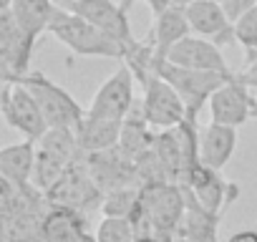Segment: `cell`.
<instances>
[{"instance_id": "6da1fadb", "label": "cell", "mask_w": 257, "mask_h": 242, "mask_svg": "<svg viewBox=\"0 0 257 242\" xmlns=\"http://www.w3.org/2000/svg\"><path fill=\"white\" fill-rule=\"evenodd\" d=\"M187 212V197L182 184L162 182L142 187V202L132 217L137 234H154L164 242L179 237V227Z\"/></svg>"}, {"instance_id": "7a4b0ae2", "label": "cell", "mask_w": 257, "mask_h": 242, "mask_svg": "<svg viewBox=\"0 0 257 242\" xmlns=\"http://www.w3.org/2000/svg\"><path fill=\"white\" fill-rule=\"evenodd\" d=\"M48 33L61 41L66 48H71L76 56H86V58H118L123 61L126 48L111 38L108 33H103L101 28H96L93 23H88L86 18L66 11V8H56V16L51 21Z\"/></svg>"}, {"instance_id": "3957f363", "label": "cell", "mask_w": 257, "mask_h": 242, "mask_svg": "<svg viewBox=\"0 0 257 242\" xmlns=\"http://www.w3.org/2000/svg\"><path fill=\"white\" fill-rule=\"evenodd\" d=\"M18 83H23L38 101L46 121L51 129H78V124L83 121L86 111L81 108V103L58 83H53L46 73L41 71H31L21 78H16Z\"/></svg>"}, {"instance_id": "277c9868", "label": "cell", "mask_w": 257, "mask_h": 242, "mask_svg": "<svg viewBox=\"0 0 257 242\" xmlns=\"http://www.w3.org/2000/svg\"><path fill=\"white\" fill-rule=\"evenodd\" d=\"M157 73L182 96L184 106H187V116L197 118L199 108L204 103H209L212 93L224 86L229 78L234 76H224V73H214V71H197V68H184V66H177L172 61H157Z\"/></svg>"}, {"instance_id": "5b68a950", "label": "cell", "mask_w": 257, "mask_h": 242, "mask_svg": "<svg viewBox=\"0 0 257 242\" xmlns=\"http://www.w3.org/2000/svg\"><path fill=\"white\" fill-rule=\"evenodd\" d=\"M0 111H3V118L8 121V127L21 132L31 142H41L43 134L51 129L36 96L18 81H3Z\"/></svg>"}, {"instance_id": "8992f818", "label": "cell", "mask_w": 257, "mask_h": 242, "mask_svg": "<svg viewBox=\"0 0 257 242\" xmlns=\"http://www.w3.org/2000/svg\"><path fill=\"white\" fill-rule=\"evenodd\" d=\"M132 3L134 0H126L121 6L113 3V0H61L58 6L86 18L88 23L108 33L111 38H116L123 48H128L132 43H137L132 33V23H128V6Z\"/></svg>"}, {"instance_id": "52a82bcc", "label": "cell", "mask_w": 257, "mask_h": 242, "mask_svg": "<svg viewBox=\"0 0 257 242\" xmlns=\"http://www.w3.org/2000/svg\"><path fill=\"white\" fill-rule=\"evenodd\" d=\"M177 184H182L184 192H187L194 202H199L204 209H209V212H214V214H224L227 207H229V204L237 199V194H239V187H237L234 182L222 179L219 169H212V167H207V164H202V162L194 164L192 169H187L184 177H182Z\"/></svg>"}, {"instance_id": "ba28073f", "label": "cell", "mask_w": 257, "mask_h": 242, "mask_svg": "<svg viewBox=\"0 0 257 242\" xmlns=\"http://www.w3.org/2000/svg\"><path fill=\"white\" fill-rule=\"evenodd\" d=\"M46 199L51 202V207H71V209H91V207H101L103 202V189L98 187V182L91 177L86 159L73 162L66 174L46 192Z\"/></svg>"}, {"instance_id": "9c48e42d", "label": "cell", "mask_w": 257, "mask_h": 242, "mask_svg": "<svg viewBox=\"0 0 257 242\" xmlns=\"http://www.w3.org/2000/svg\"><path fill=\"white\" fill-rule=\"evenodd\" d=\"M134 71L126 63H121L93 93L91 106L86 113L98 116V118H111V121H126V116L132 113V108L137 106L134 98Z\"/></svg>"}, {"instance_id": "30bf717a", "label": "cell", "mask_w": 257, "mask_h": 242, "mask_svg": "<svg viewBox=\"0 0 257 242\" xmlns=\"http://www.w3.org/2000/svg\"><path fill=\"white\" fill-rule=\"evenodd\" d=\"M144 96H142V111L149 121V127L164 132V129H174L187 118V106L182 101V96L159 76L154 73L152 78H147L142 83Z\"/></svg>"}, {"instance_id": "8fae6325", "label": "cell", "mask_w": 257, "mask_h": 242, "mask_svg": "<svg viewBox=\"0 0 257 242\" xmlns=\"http://www.w3.org/2000/svg\"><path fill=\"white\" fill-rule=\"evenodd\" d=\"M184 13L194 36L209 38L217 46H229L237 41L234 23L229 21L224 6L217 0H189L184 6Z\"/></svg>"}, {"instance_id": "7c38bea8", "label": "cell", "mask_w": 257, "mask_h": 242, "mask_svg": "<svg viewBox=\"0 0 257 242\" xmlns=\"http://www.w3.org/2000/svg\"><path fill=\"white\" fill-rule=\"evenodd\" d=\"M209 113L214 124L224 127H242L252 116V88L239 78H229L224 86H219L209 98Z\"/></svg>"}, {"instance_id": "4fadbf2b", "label": "cell", "mask_w": 257, "mask_h": 242, "mask_svg": "<svg viewBox=\"0 0 257 242\" xmlns=\"http://www.w3.org/2000/svg\"><path fill=\"white\" fill-rule=\"evenodd\" d=\"M167 61L184 66V68H197V71H214V73H224V76H234L222 56V48L217 43H212L209 38L202 36H187L182 38L167 56Z\"/></svg>"}, {"instance_id": "5bb4252c", "label": "cell", "mask_w": 257, "mask_h": 242, "mask_svg": "<svg viewBox=\"0 0 257 242\" xmlns=\"http://www.w3.org/2000/svg\"><path fill=\"white\" fill-rule=\"evenodd\" d=\"M187 36H192V26L187 21L184 6L179 8L177 3H172L167 11H162L159 16H154V28L149 33V41L154 43L157 61H164L169 56V51L182 38H187Z\"/></svg>"}, {"instance_id": "9a60e30c", "label": "cell", "mask_w": 257, "mask_h": 242, "mask_svg": "<svg viewBox=\"0 0 257 242\" xmlns=\"http://www.w3.org/2000/svg\"><path fill=\"white\" fill-rule=\"evenodd\" d=\"M237 149V129L224 124H209L199 134V162L212 169H224Z\"/></svg>"}, {"instance_id": "2e32d148", "label": "cell", "mask_w": 257, "mask_h": 242, "mask_svg": "<svg viewBox=\"0 0 257 242\" xmlns=\"http://www.w3.org/2000/svg\"><path fill=\"white\" fill-rule=\"evenodd\" d=\"M56 8L53 0H13L11 6V13L18 23V28L23 31L26 41L36 48V41L48 33L51 28V21L56 16Z\"/></svg>"}, {"instance_id": "e0dca14e", "label": "cell", "mask_w": 257, "mask_h": 242, "mask_svg": "<svg viewBox=\"0 0 257 242\" xmlns=\"http://www.w3.org/2000/svg\"><path fill=\"white\" fill-rule=\"evenodd\" d=\"M36 157H38V142L31 139L3 147L0 149V177L16 184H33Z\"/></svg>"}, {"instance_id": "ac0fdd59", "label": "cell", "mask_w": 257, "mask_h": 242, "mask_svg": "<svg viewBox=\"0 0 257 242\" xmlns=\"http://www.w3.org/2000/svg\"><path fill=\"white\" fill-rule=\"evenodd\" d=\"M121 129H123V121H111V118H98V116L86 113L76 134H78V144L83 154H96V152L118 147Z\"/></svg>"}, {"instance_id": "d6986e66", "label": "cell", "mask_w": 257, "mask_h": 242, "mask_svg": "<svg viewBox=\"0 0 257 242\" xmlns=\"http://www.w3.org/2000/svg\"><path fill=\"white\" fill-rule=\"evenodd\" d=\"M86 232V217L71 207H51L43 217L41 242H78Z\"/></svg>"}, {"instance_id": "ffe728a7", "label": "cell", "mask_w": 257, "mask_h": 242, "mask_svg": "<svg viewBox=\"0 0 257 242\" xmlns=\"http://www.w3.org/2000/svg\"><path fill=\"white\" fill-rule=\"evenodd\" d=\"M184 197H187V212H184V219L179 227V237H187L189 242H217V229H219V222L224 214H214V212L204 209L187 192H184Z\"/></svg>"}, {"instance_id": "44dd1931", "label": "cell", "mask_w": 257, "mask_h": 242, "mask_svg": "<svg viewBox=\"0 0 257 242\" xmlns=\"http://www.w3.org/2000/svg\"><path fill=\"white\" fill-rule=\"evenodd\" d=\"M139 202H142V187H137V184L116 187V189L103 192L101 212H103V217H128L132 219L139 209Z\"/></svg>"}, {"instance_id": "7402d4cb", "label": "cell", "mask_w": 257, "mask_h": 242, "mask_svg": "<svg viewBox=\"0 0 257 242\" xmlns=\"http://www.w3.org/2000/svg\"><path fill=\"white\" fill-rule=\"evenodd\" d=\"M73 162L48 152V149H41L38 147V157H36V174H33V187L41 189L43 194L66 174V169L71 167Z\"/></svg>"}, {"instance_id": "603a6c76", "label": "cell", "mask_w": 257, "mask_h": 242, "mask_svg": "<svg viewBox=\"0 0 257 242\" xmlns=\"http://www.w3.org/2000/svg\"><path fill=\"white\" fill-rule=\"evenodd\" d=\"M96 237L98 242H134L139 234L128 217H103L96 227Z\"/></svg>"}, {"instance_id": "cb8c5ba5", "label": "cell", "mask_w": 257, "mask_h": 242, "mask_svg": "<svg viewBox=\"0 0 257 242\" xmlns=\"http://www.w3.org/2000/svg\"><path fill=\"white\" fill-rule=\"evenodd\" d=\"M234 36L237 43H242V48L247 51L249 61H254L257 58V6L234 23Z\"/></svg>"}, {"instance_id": "d4e9b609", "label": "cell", "mask_w": 257, "mask_h": 242, "mask_svg": "<svg viewBox=\"0 0 257 242\" xmlns=\"http://www.w3.org/2000/svg\"><path fill=\"white\" fill-rule=\"evenodd\" d=\"M257 6V0H227L224 3V11H227V16H229V21L232 23H237L247 11H252Z\"/></svg>"}, {"instance_id": "484cf974", "label": "cell", "mask_w": 257, "mask_h": 242, "mask_svg": "<svg viewBox=\"0 0 257 242\" xmlns=\"http://www.w3.org/2000/svg\"><path fill=\"white\" fill-rule=\"evenodd\" d=\"M227 242H257V229H239Z\"/></svg>"}, {"instance_id": "4316f807", "label": "cell", "mask_w": 257, "mask_h": 242, "mask_svg": "<svg viewBox=\"0 0 257 242\" xmlns=\"http://www.w3.org/2000/svg\"><path fill=\"white\" fill-rule=\"evenodd\" d=\"M147 3L152 6V11H154V16H159L162 11H167L172 3H174V0H147Z\"/></svg>"}, {"instance_id": "83f0119b", "label": "cell", "mask_w": 257, "mask_h": 242, "mask_svg": "<svg viewBox=\"0 0 257 242\" xmlns=\"http://www.w3.org/2000/svg\"><path fill=\"white\" fill-rule=\"evenodd\" d=\"M134 242H164V239H159V237H154V234H139Z\"/></svg>"}, {"instance_id": "f1b7e54d", "label": "cell", "mask_w": 257, "mask_h": 242, "mask_svg": "<svg viewBox=\"0 0 257 242\" xmlns=\"http://www.w3.org/2000/svg\"><path fill=\"white\" fill-rule=\"evenodd\" d=\"M78 242H98V237H96V234H88V232H83V234L78 237Z\"/></svg>"}, {"instance_id": "f546056e", "label": "cell", "mask_w": 257, "mask_h": 242, "mask_svg": "<svg viewBox=\"0 0 257 242\" xmlns=\"http://www.w3.org/2000/svg\"><path fill=\"white\" fill-rule=\"evenodd\" d=\"M252 116L257 118V86L252 88Z\"/></svg>"}, {"instance_id": "4dcf8cb0", "label": "cell", "mask_w": 257, "mask_h": 242, "mask_svg": "<svg viewBox=\"0 0 257 242\" xmlns=\"http://www.w3.org/2000/svg\"><path fill=\"white\" fill-rule=\"evenodd\" d=\"M169 242H189L187 237H174V239H169Z\"/></svg>"}]
</instances>
